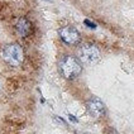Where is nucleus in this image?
<instances>
[{
	"label": "nucleus",
	"mask_w": 134,
	"mask_h": 134,
	"mask_svg": "<svg viewBox=\"0 0 134 134\" xmlns=\"http://www.w3.org/2000/svg\"><path fill=\"white\" fill-rule=\"evenodd\" d=\"M60 36H61V39L67 43V44H77L81 39V36L79 33V30L74 28V27H63L62 29H60Z\"/></svg>",
	"instance_id": "20e7f679"
},
{
	"label": "nucleus",
	"mask_w": 134,
	"mask_h": 134,
	"mask_svg": "<svg viewBox=\"0 0 134 134\" xmlns=\"http://www.w3.org/2000/svg\"><path fill=\"white\" fill-rule=\"evenodd\" d=\"M87 111L92 118H101L105 114V106L103 104V101L97 97H91L89 101H87Z\"/></svg>",
	"instance_id": "39448f33"
},
{
	"label": "nucleus",
	"mask_w": 134,
	"mask_h": 134,
	"mask_svg": "<svg viewBox=\"0 0 134 134\" xmlns=\"http://www.w3.org/2000/svg\"><path fill=\"white\" fill-rule=\"evenodd\" d=\"M15 32L19 37L22 38H25L28 37L32 32V24L28 19L25 18H19L16 23H15Z\"/></svg>",
	"instance_id": "423d86ee"
},
{
	"label": "nucleus",
	"mask_w": 134,
	"mask_h": 134,
	"mask_svg": "<svg viewBox=\"0 0 134 134\" xmlns=\"http://www.w3.org/2000/svg\"><path fill=\"white\" fill-rule=\"evenodd\" d=\"M85 25H87V27H89V28H91V29H95V28H96V24H95V23H92V22H90L89 19H85Z\"/></svg>",
	"instance_id": "0eeeda50"
},
{
	"label": "nucleus",
	"mask_w": 134,
	"mask_h": 134,
	"mask_svg": "<svg viewBox=\"0 0 134 134\" xmlns=\"http://www.w3.org/2000/svg\"><path fill=\"white\" fill-rule=\"evenodd\" d=\"M77 56H79V60L86 66L96 65L100 60V52H99L97 47L94 44H90V43L82 44L79 48Z\"/></svg>",
	"instance_id": "7ed1b4c3"
},
{
	"label": "nucleus",
	"mask_w": 134,
	"mask_h": 134,
	"mask_svg": "<svg viewBox=\"0 0 134 134\" xmlns=\"http://www.w3.org/2000/svg\"><path fill=\"white\" fill-rule=\"evenodd\" d=\"M58 66H60V71L62 74V76L68 79V80L76 79L82 71L80 61L77 58H75V57H72V56L62 57L60 63H58Z\"/></svg>",
	"instance_id": "f257e3e1"
},
{
	"label": "nucleus",
	"mask_w": 134,
	"mask_h": 134,
	"mask_svg": "<svg viewBox=\"0 0 134 134\" xmlns=\"http://www.w3.org/2000/svg\"><path fill=\"white\" fill-rule=\"evenodd\" d=\"M68 118H70V120H71V121H74V123H77V119L75 118L74 115H71V114H70V115H68Z\"/></svg>",
	"instance_id": "6e6552de"
},
{
	"label": "nucleus",
	"mask_w": 134,
	"mask_h": 134,
	"mask_svg": "<svg viewBox=\"0 0 134 134\" xmlns=\"http://www.w3.org/2000/svg\"><path fill=\"white\" fill-rule=\"evenodd\" d=\"M3 58L7 62L8 65L10 66H20L23 63L24 60V52H23V48L16 43H10L7 44L3 48Z\"/></svg>",
	"instance_id": "f03ea898"
}]
</instances>
